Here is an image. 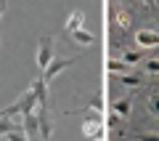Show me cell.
Here are the masks:
<instances>
[{
	"label": "cell",
	"mask_w": 159,
	"mask_h": 141,
	"mask_svg": "<svg viewBox=\"0 0 159 141\" xmlns=\"http://www.w3.org/2000/svg\"><path fill=\"white\" fill-rule=\"evenodd\" d=\"M135 141H159V133H138Z\"/></svg>",
	"instance_id": "obj_19"
},
{
	"label": "cell",
	"mask_w": 159,
	"mask_h": 141,
	"mask_svg": "<svg viewBox=\"0 0 159 141\" xmlns=\"http://www.w3.org/2000/svg\"><path fill=\"white\" fill-rule=\"evenodd\" d=\"M114 77H117L122 85H130V88L141 85V75H114Z\"/></svg>",
	"instance_id": "obj_13"
},
{
	"label": "cell",
	"mask_w": 159,
	"mask_h": 141,
	"mask_svg": "<svg viewBox=\"0 0 159 141\" xmlns=\"http://www.w3.org/2000/svg\"><path fill=\"white\" fill-rule=\"evenodd\" d=\"M72 64H77V59H74V56H72V59H53L51 67H48V69H45V75H43V80H45V83H48V80H53L56 75H61L64 69H69Z\"/></svg>",
	"instance_id": "obj_3"
},
{
	"label": "cell",
	"mask_w": 159,
	"mask_h": 141,
	"mask_svg": "<svg viewBox=\"0 0 159 141\" xmlns=\"http://www.w3.org/2000/svg\"><path fill=\"white\" fill-rule=\"evenodd\" d=\"M135 45L141 48V51L157 48V45H159V32H157V29H138V32H135Z\"/></svg>",
	"instance_id": "obj_2"
},
{
	"label": "cell",
	"mask_w": 159,
	"mask_h": 141,
	"mask_svg": "<svg viewBox=\"0 0 159 141\" xmlns=\"http://www.w3.org/2000/svg\"><path fill=\"white\" fill-rule=\"evenodd\" d=\"M111 112L117 114V117H127V114L133 112V104L127 101V99H117V101L111 104Z\"/></svg>",
	"instance_id": "obj_9"
},
{
	"label": "cell",
	"mask_w": 159,
	"mask_h": 141,
	"mask_svg": "<svg viewBox=\"0 0 159 141\" xmlns=\"http://www.w3.org/2000/svg\"><path fill=\"white\" fill-rule=\"evenodd\" d=\"M146 107H148V112H151L154 117H159V93H151V96H148Z\"/></svg>",
	"instance_id": "obj_15"
},
{
	"label": "cell",
	"mask_w": 159,
	"mask_h": 141,
	"mask_svg": "<svg viewBox=\"0 0 159 141\" xmlns=\"http://www.w3.org/2000/svg\"><path fill=\"white\" fill-rule=\"evenodd\" d=\"M34 61H37L40 69L51 67V61H53V37L51 35H45V37L40 40V48H37V53H34Z\"/></svg>",
	"instance_id": "obj_1"
},
{
	"label": "cell",
	"mask_w": 159,
	"mask_h": 141,
	"mask_svg": "<svg viewBox=\"0 0 159 141\" xmlns=\"http://www.w3.org/2000/svg\"><path fill=\"white\" fill-rule=\"evenodd\" d=\"M122 69L127 72V64L117 61V59H114V61H109V72H111V75H122Z\"/></svg>",
	"instance_id": "obj_16"
},
{
	"label": "cell",
	"mask_w": 159,
	"mask_h": 141,
	"mask_svg": "<svg viewBox=\"0 0 159 141\" xmlns=\"http://www.w3.org/2000/svg\"><path fill=\"white\" fill-rule=\"evenodd\" d=\"M6 6H8L6 0H0V19H3V13H6Z\"/></svg>",
	"instance_id": "obj_20"
},
{
	"label": "cell",
	"mask_w": 159,
	"mask_h": 141,
	"mask_svg": "<svg viewBox=\"0 0 159 141\" xmlns=\"http://www.w3.org/2000/svg\"><path fill=\"white\" fill-rule=\"evenodd\" d=\"M146 72H148V75H159V59H151V61H146Z\"/></svg>",
	"instance_id": "obj_17"
},
{
	"label": "cell",
	"mask_w": 159,
	"mask_h": 141,
	"mask_svg": "<svg viewBox=\"0 0 159 141\" xmlns=\"http://www.w3.org/2000/svg\"><path fill=\"white\" fill-rule=\"evenodd\" d=\"M114 24H117L119 29H127V27L133 24V16H130L127 11H117V13H114Z\"/></svg>",
	"instance_id": "obj_12"
},
{
	"label": "cell",
	"mask_w": 159,
	"mask_h": 141,
	"mask_svg": "<svg viewBox=\"0 0 159 141\" xmlns=\"http://www.w3.org/2000/svg\"><path fill=\"white\" fill-rule=\"evenodd\" d=\"M37 120H40V139H43V141H51V136H53V125H51V117H48L45 109H40Z\"/></svg>",
	"instance_id": "obj_7"
},
{
	"label": "cell",
	"mask_w": 159,
	"mask_h": 141,
	"mask_svg": "<svg viewBox=\"0 0 159 141\" xmlns=\"http://www.w3.org/2000/svg\"><path fill=\"white\" fill-rule=\"evenodd\" d=\"M24 136L27 139H34V136H40V120L37 114H24Z\"/></svg>",
	"instance_id": "obj_6"
},
{
	"label": "cell",
	"mask_w": 159,
	"mask_h": 141,
	"mask_svg": "<svg viewBox=\"0 0 159 141\" xmlns=\"http://www.w3.org/2000/svg\"><path fill=\"white\" fill-rule=\"evenodd\" d=\"M141 61V51H122V64L133 67V64Z\"/></svg>",
	"instance_id": "obj_14"
},
{
	"label": "cell",
	"mask_w": 159,
	"mask_h": 141,
	"mask_svg": "<svg viewBox=\"0 0 159 141\" xmlns=\"http://www.w3.org/2000/svg\"><path fill=\"white\" fill-rule=\"evenodd\" d=\"M69 37H72L77 45H90L93 43V35L88 32V29H74V32H69Z\"/></svg>",
	"instance_id": "obj_11"
},
{
	"label": "cell",
	"mask_w": 159,
	"mask_h": 141,
	"mask_svg": "<svg viewBox=\"0 0 159 141\" xmlns=\"http://www.w3.org/2000/svg\"><path fill=\"white\" fill-rule=\"evenodd\" d=\"M6 141H29V139L21 133V130H13V133H8V136H6Z\"/></svg>",
	"instance_id": "obj_18"
},
{
	"label": "cell",
	"mask_w": 159,
	"mask_h": 141,
	"mask_svg": "<svg viewBox=\"0 0 159 141\" xmlns=\"http://www.w3.org/2000/svg\"><path fill=\"white\" fill-rule=\"evenodd\" d=\"M82 22H85V13H82V11H72V13H69V19L64 22V29H66V32L82 29Z\"/></svg>",
	"instance_id": "obj_8"
},
{
	"label": "cell",
	"mask_w": 159,
	"mask_h": 141,
	"mask_svg": "<svg viewBox=\"0 0 159 141\" xmlns=\"http://www.w3.org/2000/svg\"><path fill=\"white\" fill-rule=\"evenodd\" d=\"M13 130L24 133V117H0V136H8Z\"/></svg>",
	"instance_id": "obj_4"
},
{
	"label": "cell",
	"mask_w": 159,
	"mask_h": 141,
	"mask_svg": "<svg viewBox=\"0 0 159 141\" xmlns=\"http://www.w3.org/2000/svg\"><path fill=\"white\" fill-rule=\"evenodd\" d=\"M29 88H32L34 96H37V107L40 109H48V83H45V80H32Z\"/></svg>",
	"instance_id": "obj_5"
},
{
	"label": "cell",
	"mask_w": 159,
	"mask_h": 141,
	"mask_svg": "<svg viewBox=\"0 0 159 141\" xmlns=\"http://www.w3.org/2000/svg\"><path fill=\"white\" fill-rule=\"evenodd\" d=\"M101 133H103V125L101 123H90V120H85V125H82V136H85V139H98Z\"/></svg>",
	"instance_id": "obj_10"
}]
</instances>
